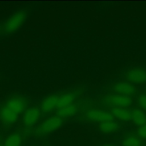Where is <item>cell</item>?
Returning a JSON list of instances; mask_svg holds the SVG:
<instances>
[{
    "label": "cell",
    "mask_w": 146,
    "mask_h": 146,
    "mask_svg": "<svg viewBox=\"0 0 146 146\" xmlns=\"http://www.w3.org/2000/svg\"><path fill=\"white\" fill-rule=\"evenodd\" d=\"M83 116L87 120L91 122L98 123L99 124L114 120V117L110 111L99 108L87 110L84 112Z\"/></svg>",
    "instance_id": "cell-3"
},
{
    "label": "cell",
    "mask_w": 146,
    "mask_h": 146,
    "mask_svg": "<svg viewBox=\"0 0 146 146\" xmlns=\"http://www.w3.org/2000/svg\"><path fill=\"white\" fill-rule=\"evenodd\" d=\"M78 111V106L76 104L73 103L57 110L56 115L63 119L74 116Z\"/></svg>",
    "instance_id": "cell-15"
},
{
    "label": "cell",
    "mask_w": 146,
    "mask_h": 146,
    "mask_svg": "<svg viewBox=\"0 0 146 146\" xmlns=\"http://www.w3.org/2000/svg\"><path fill=\"white\" fill-rule=\"evenodd\" d=\"M137 102L141 110L146 111V94H141L139 95L137 97Z\"/></svg>",
    "instance_id": "cell-18"
},
{
    "label": "cell",
    "mask_w": 146,
    "mask_h": 146,
    "mask_svg": "<svg viewBox=\"0 0 146 146\" xmlns=\"http://www.w3.org/2000/svg\"><path fill=\"white\" fill-rule=\"evenodd\" d=\"M110 112L114 117L120 120L128 121L131 120V111L126 108L111 107Z\"/></svg>",
    "instance_id": "cell-14"
},
{
    "label": "cell",
    "mask_w": 146,
    "mask_h": 146,
    "mask_svg": "<svg viewBox=\"0 0 146 146\" xmlns=\"http://www.w3.org/2000/svg\"><path fill=\"white\" fill-rule=\"evenodd\" d=\"M78 95L76 92L68 91L59 95L57 110L74 103Z\"/></svg>",
    "instance_id": "cell-12"
},
{
    "label": "cell",
    "mask_w": 146,
    "mask_h": 146,
    "mask_svg": "<svg viewBox=\"0 0 146 146\" xmlns=\"http://www.w3.org/2000/svg\"><path fill=\"white\" fill-rule=\"evenodd\" d=\"M58 94H52L46 97L40 103V109L42 112L44 113H50L55 109H57Z\"/></svg>",
    "instance_id": "cell-11"
},
{
    "label": "cell",
    "mask_w": 146,
    "mask_h": 146,
    "mask_svg": "<svg viewBox=\"0 0 146 146\" xmlns=\"http://www.w3.org/2000/svg\"><path fill=\"white\" fill-rule=\"evenodd\" d=\"M103 103L111 107L127 108L131 106L132 99L131 97L116 94L106 95L102 99Z\"/></svg>",
    "instance_id": "cell-4"
},
{
    "label": "cell",
    "mask_w": 146,
    "mask_h": 146,
    "mask_svg": "<svg viewBox=\"0 0 146 146\" xmlns=\"http://www.w3.org/2000/svg\"><path fill=\"white\" fill-rule=\"evenodd\" d=\"M137 135L143 140H146V124L140 127L136 131Z\"/></svg>",
    "instance_id": "cell-19"
},
{
    "label": "cell",
    "mask_w": 146,
    "mask_h": 146,
    "mask_svg": "<svg viewBox=\"0 0 146 146\" xmlns=\"http://www.w3.org/2000/svg\"><path fill=\"white\" fill-rule=\"evenodd\" d=\"M124 77L131 84H143L146 83V70L139 67L131 68L125 73Z\"/></svg>",
    "instance_id": "cell-7"
},
{
    "label": "cell",
    "mask_w": 146,
    "mask_h": 146,
    "mask_svg": "<svg viewBox=\"0 0 146 146\" xmlns=\"http://www.w3.org/2000/svg\"></svg>",
    "instance_id": "cell-22"
},
{
    "label": "cell",
    "mask_w": 146,
    "mask_h": 146,
    "mask_svg": "<svg viewBox=\"0 0 146 146\" xmlns=\"http://www.w3.org/2000/svg\"><path fill=\"white\" fill-rule=\"evenodd\" d=\"M145 141L135 132H128L123 134L120 138L121 146H144Z\"/></svg>",
    "instance_id": "cell-10"
},
{
    "label": "cell",
    "mask_w": 146,
    "mask_h": 146,
    "mask_svg": "<svg viewBox=\"0 0 146 146\" xmlns=\"http://www.w3.org/2000/svg\"><path fill=\"white\" fill-rule=\"evenodd\" d=\"M19 115L13 111L4 103L0 106V121L6 126H11L18 121Z\"/></svg>",
    "instance_id": "cell-8"
},
{
    "label": "cell",
    "mask_w": 146,
    "mask_h": 146,
    "mask_svg": "<svg viewBox=\"0 0 146 146\" xmlns=\"http://www.w3.org/2000/svg\"><path fill=\"white\" fill-rule=\"evenodd\" d=\"M0 146H4L3 145H1V144H0Z\"/></svg>",
    "instance_id": "cell-21"
},
{
    "label": "cell",
    "mask_w": 146,
    "mask_h": 146,
    "mask_svg": "<svg viewBox=\"0 0 146 146\" xmlns=\"http://www.w3.org/2000/svg\"><path fill=\"white\" fill-rule=\"evenodd\" d=\"M99 146H118V145L113 143H106L100 145Z\"/></svg>",
    "instance_id": "cell-20"
},
{
    "label": "cell",
    "mask_w": 146,
    "mask_h": 146,
    "mask_svg": "<svg viewBox=\"0 0 146 146\" xmlns=\"http://www.w3.org/2000/svg\"><path fill=\"white\" fill-rule=\"evenodd\" d=\"M4 104L13 111L19 115L22 113H23L27 109L29 103L25 97L15 95L10 96L4 102Z\"/></svg>",
    "instance_id": "cell-5"
},
{
    "label": "cell",
    "mask_w": 146,
    "mask_h": 146,
    "mask_svg": "<svg viewBox=\"0 0 146 146\" xmlns=\"http://www.w3.org/2000/svg\"><path fill=\"white\" fill-rule=\"evenodd\" d=\"M120 125L118 122L113 120L111 121H107L99 124L98 129L99 131L106 135L112 134L119 131Z\"/></svg>",
    "instance_id": "cell-13"
},
{
    "label": "cell",
    "mask_w": 146,
    "mask_h": 146,
    "mask_svg": "<svg viewBox=\"0 0 146 146\" xmlns=\"http://www.w3.org/2000/svg\"><path fill=\"white\" fill-rule=\"evenodd\" d=\"M131 120L139 127L146 124V114L141 109L134 108L131 111Z\"/></svg>",
    "instance_id": "cell-16"
},
{
    "label": "cell",
    "mask_w": 146,
    "mask_h": 146,
    "mask_svg": "<svg viewBox=\"0 0 146 146\" xmlns=\"http://www.w3.org/2000/svg\"><path fill=\"white\" fill-rule=\"evenodd\" d=\"M112 90L116 94L131 97L136 93V87L128 82H120L112 86Z\"/></svg>",
    "instance_id": "cell-9"
},
{
    "label": "cell",
    "mask_w": 146,
    "mask_h": 146,
    "mask_svg": "<svg viewBox=\"0 0 146 146\" xmlns=\"http://www.w3.org/2000/svg\"><path fill=\"white\" fill-rule=\"evenodd\" d=\"M23 141L22 134L17 131L9 134L4 141V146H21Z\"/></svg>",
    "instance_id": "cell-17"
},
{
    "label": "cell",
    "mask_w": 146,
    "mask_h": 146,
    "mask_svg": "<svg viewBox=\"0 0 146 146\" xmlns=\"http://www.w3.org/2000/svg\"><path fill=\"white\" fill-rule=\"evenodd\" d=\"M42 111L38 107H31L27 108L23 113L22 122L26 128H31L34 126L39 121L41 116Z\"/></svg>",
    "instance_id": "cell-6"
},
{
    "label": "cell",
    "mask_w": 146,
    "mask_h": 146,
    "mask_svg": "<svg viewBox=\"0 0 146 146\" xmlns=\"http://www.w3.org/2000/svg\"><path fill=\"white\" fill-rule=\"evenodd\" d=\"M27 17V13L25 10L17 11L10 16L2 26V31L6 34H11L16 32L24 23Z\"/></svg>",
    "instance_id": "cell-2"
},
{
    "label": "cell",
    "mask_w": 146,
    "mask_h": 146,
    "mask_svg": "<svg viewBox=\"0 0 146 146\" xmlns=\"http://www.w3.org/2000/svg\"><path fill=\"white\" fill-rule=\"evenodd\" d=\"M63 123V119L58 116L49 117L40 123L34 131V135L36 137H43L58 129Z\"/></svg>",
    "instance_id": "cell-1"
}]
</instances>
